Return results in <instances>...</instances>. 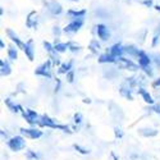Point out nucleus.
Segmentation results:
<instances>
[{
  "label": "nucleus",
  "mask_w": 160,
  "mask_h": 160,
  "mask_svg": "<svg viewBox=\"0 0 160 160\" xmlns=\"http://www.w3.org/2000/svg\"><path fill=\"white\" fill-rule=\"evenodd\" d=\"M138 64H140V67H141V69L142 68H145V67H148V65H150V63H151V55H149V54H146V52L143 51V50H140V54H138Z\"/></svg>",
  "instance_id": "obj_12"
},
{
  "label": "nucleus",
  "mask_w": 160,
  "mask_h": 160,
  "mask_svg": "<svg viewBox=\"0 0 160 160\" xmlns=\"http://www.w3.org/2000/svg\"><path fill=\"white\" fill-rule=\"evenodd\" d=\"M115 64H118V67H121L122 69H129V71H138V68H141L140 64H136V63H133L131 59H127V58H118Z\"/></svg>",
  "instance_id": "obj_4"
},
{
  "label": "nucleus",
  "mask_w": 160,
  "mask_h": 160,
  "mask_svg": "<svg viewBox=\"0 0 160 160\" xmlns=\"http://www.w3.org/2000/svg\"><path fill=\"white\" fill-rule=\"evenodd\" d=\"M0 14L4 16V8H3V7H0Z\"/></svg>",
  "instance_id": "obj_42"
},
{
  "label": "nucleus",
  "mask_w": 160,
  "mask_h": 160,
  "mask_svg": "<svg viewBox=\"0 0 160 160\" xmlns=\"http://www.w3.org/2000/svg\"><path fill=\"white\" fill-rule=\"evenodd\" d=\"M83 102H85V104H90L91 100H90V99H83Z\"/></svg>",
  "instance_id": "obj_43"
},
{
  "label": "nucleus",
  "mask_w": 160,
  "mask_h": 160,
  "mask_svg": "<svg viewBox=\"0 0 160 160\" xmlns=\"http://www.w3.org/2000/svg\"><path fill=\"white\" fill-rule=\"evenodd\" d=\"M140 133L145 137H154L158 135V131L156 129H151V128H141Z\"/></svg>",
  "instance_id": "obj_25"
},
{
  "label": "nucleus",
  "mask_w": 160,
  "mask_h": 160,
  "mask_svg": "<svg viewBox=\"0 0 160 160\" xmlns=\"http://www.w3.org/2000/svg\"><path fill=\"white\" fill-rule=\"evenodd\" d=\"M8 148L12 151H21L26 148V140L22 136H16V137H12L7 141Z\"/></svg>",
  "instance_id": "obj_1"
},
{
  "label": "nucleus",
  "mask_w": 160,
  "mask_h": 160,
  "mask_svg": "<svg viewBox=\"0 0 160 160\" xmlns=\"http://www.w3.org/2000/svg\"><path fill=\"white\" fill-rule=\"evenodd\" d=\"M0 133H2V137L3 138H8V133L4 132V129H2V132H0Z\"/></svg>",
  "instance_id": "obj_40"
},
{
  "label": "nucleus",
  "mask_w": 160,
  "mask_h": 160,
  "mask_svg": "<svg viewBox=\"0 0 160 160\" xmlns=\"http://www.w3.org/2000/svg\"><path fill=\"white\" fill-rule=\"evenodd\" d=\"M87 10L86 9H81V10H76V9H69L67 12V16H68L72 21L73 19H81V18H85Z\"/></svg>",
  "instance_id": "obj_13"
},
{
  "label": "nucleus",
  "mask_w": 160,
  "mask_h": 160,
  "mask_svg": "<svg viewBox=\"0 0 160 160\" xmlns=\"http://www.w3.org/2000/svg\"><path fill=\"white\" fill-rule=\"evenodd\" d=\"M155 9H156V10H158V12H160V3H159V4H158V5H156V8H155Z\"/></svg>",
  "instance_id": "obj_45"
},
{
  "label": "nucleus",
  "mask_w": 160,
  "mask_h": 160,
  "mask_svg": "<svg viewBox=\"0 0 160 160\" xmlns=\"http://www.w3.org/2000/svg\"><path fill=\"white\" fill-rule=\"evenodd\" d=\"M0 48H2V49H4V48H5V44H4V41H3V38L0 40Z\"/></svg>",
  "instance_id": "obj_41"
},
{
  "label": "nucleus",
  "mask_w": 160,
  "mask_h": 160,
  "mask_svg": "<svg viewBox=\"0 0 160 160\" xmlns=\"http://www.w3.org/2000/svg\"><path fill=\"white\" fill-rule=\"evenodd\" d=\"M51 67H52V62H51V59H48L45 63L37 67L35 71V74L45 77V78H51Z\"/></svg>",
  "instance_id": "obj_2"
},
{
  "label": "nucleus",
  "mask_w": 160,
  "mask_h": 160,
  "mask_svg": "<svg viewBox=\"0 0 160 160\" xmlns=\"http://www.w3.org/2000/svg\"><path fill=\"white\" fill-rule=\"evenodd\" d=\"M46 8L51 16H60L63 13V7L60 3H58L57 0H51V2L46 3Z\"/></svg>",
  "instance_id": "obj_6"
},
{
  "label": "nucleus",
  "mask_w": 160,
  "mask_h": 160,
  "mask_svg": "<svg viewBox=\"0 0 160 160\" xmlns=\"http://www.w3.org/2000/svg\"><path fill=\"white\" fill-rule=\"evenodd\" d=\"M63 32H64V31L59 27V26H54V27H52V33H54V36H55L57 38H59Z\"/></svg>",
  "instance_id": "obj_31"
},
{
  "label": "nucleus",
  "mask_w": 160,
  "mask_h": 160,
  "mask_svg": "<svg viewBox=\"0 0 160 160\" xmlns=\"http://www.w3.org/2000/svg\"><path fill=\"white\" fill-rule=\"evenodd\" d=\"M109 52H110L112 55H114L115 58H121V57H123V54H124V46H122L121 42L114 44V45L109 49Z\"/></svg>",
  "instance_id": "obj_14"
},
{
  "label": "nucleus",
  "mask_w": 160,
  "mask_h": 160,
  "mask_svg": "<svg viewBox=\"0 0 160 160\" xmlns=\"http://www.w3.org/2000/svg\"><path fill=\"white\" fill-rule=\"evenodd\" d=\"M68 2H73V3H77L78 0H68Z\"/></svg>",
  "instance_id": "obj_46"
},
{
  "label": "nucleus",
  "mask_w": 160,
  "mask_h": 160,
  "mask_svg": "<svg viewBox=\"0 0 160 160\" xmlns=\"http://www.w3.org/2000/svg\"><path fill=\"white\" fill-rule=\"evenodd\" d=\"M138 94L142 96V99L145 100V102H148V104H150V105H152L154 104V99H152V96L149 94L148 91H146L145 88H138Z\"/></svg>",
  "instance_id": "obj_19"
},
{
  "label": "nucleus",
  "mask_w": 160,
  "mask_h": 160,
  "mask_svg": "<svg viewBox=\"0 0 160 160\" xmlns=\"http://www.w3.org/2000/svg\"><path fill=\"white\" fill-rule=\"evenodd\" d=\"M26 26H27L28 28H33V30L37 28V26H38V16H37V13L35 10L28 13L27 18H26Z\"/></svg>",
  "instance_id": "obj_9"
},
{
  "label": "nucleus",
  "mask_w": 160,
  "mask_h": 160,
  "mask_svg": "<svg viewBox=\"0 0 160 160\" xmlns=\"http://www.w3.org/2000/svg\"><path fill=\"white\" fill-rule=\"evenodd\" d=\"M8 58L10 60H17L18 59V46H14V45H10L8 48Z\"/></svg>",
  "instance_id": "obj_18"
},
{
  "label": "nucleus",
  "mask_w": 160,
  "mask_h": 160,
  "mask_svg": "<svg viewBox=\"0 0 160 160\" xmlns=\"http://www.w3.org/2000/svg\"><path fill=\"white\" fill-rule=\"evenodd\" d=\"M54 48H55V50L58 51V52H65L67 50L69 49V42H60V41H55V44H54Z\"/></svg>",
  "instance_id": "obj_23"
},
{
  "label": "nucleus",
  "mask_w": 160,
  "mask_h": 160,
  "mask_svg": "<svg viewBox=\"0 0 160 160\" xmlns=\"http://www.w3.org/2000/svg\"><path fill=\"white\" fill-rule=\"evenodd\" d=\"M26 158H27L28 160H38L40 158H41V155H40L38 152H36V151L28 150L27 152H26Z\"/></svg>",
  "instance_id": "obj_27"
},
{
  "label": "nucleus",
  "mask_w": 160,
  "mask_h": 160,
  "mask_svg": "<svg viewBox=\"0 0 160 160\" xmlns=\"http://www.w3.org/2000/svg\"><path fill=\"white\" fill-rule=\"evenodd\" d=\"M60 85H62L60 79H58V78H57V86H55V92H58V91H59V88H60Z\"/></svg>",
  "instance_id": "obj_39"
},
{
  "label": "nucleus",
  "mask_w": 160,
  "mask_h": 160,
  "mask_svg": "<svg viewBox=\"0 0 160 160\" xmlns=\"http://www.w3.org/2000/svg\"><path fill=\"white\" fill-rule=\"evenodd\" d=\"M150 110H152V112H155V113L160 114V104H156V105H154V106H152V108H151Z\"/></svg>",
  "instance_id": "obj_37"
},
{
  "label": "nucleus",
  "mask_w": 160,
  "mask_h": 160,
  "mask_svg": "<svg viewBox=\"0 0 160 160\" xmlns=\"http://www.w3.org/2000/svg\"><path fill=\"white\" fill-rule=\"evenodd\" d=\"M117 59H118V58H115L114 55H112L109 51H106L105 54H101V55L99 57L98 62L101 63V64H104V63H115Z\"/></svg>",
  "instance_id": "obj_16"
},
{
  "label": "nucleus",
  "mask_w": 160,
  "mask_h": 160,
  "mask_svg": "<svg viewBox=\"0 0 160 160\" xmlns=\"http://www.w3.org/2000/svg\"><path fill=\"white\" fill-rule=\"evenodd\" d=\"M73 148H74V150L76 151H78L79 154H82V155H87V154H90V150H87V149H85V148H82V146H79V145H73Z\"/></svg>",
  "instance_id": "obj_28"
},
{
  "label": "nucleus",
  "mask_w": 160,
  "mask_h": 160,
  "mask_svg": "<svg viewBox=\"0 0 160 160\" xmlns=\"http://www.w3.org/2000/svg\"><path fill=\"white\" fill-rule=\"evenodd\" d=\"M73 67V60H69V62H67V63H63V64H60V67H59V69H58V72L59 73H64V74H67L71 69H73L72 68Z\"/></svg>",
  "instance_id": "obj_20"
},
{
  "label": "nucleus",
  "mask_w": 160,
  "mask_h": 160,
  "mask_svg": "<svg viewBox=\"0 0 160 160\" xmlns=\"http://www.w3.org/2000/svg\"><path fill=\"white\" fill-rule=\"evenodd\" d=\"M88 49L94 52V54H98V52L100 51V49H101V46H100V44H99V41L98 40H95V38H92L91 41H90V45H88Z\"/></svg>",
  "instance_id": "obj_24"
},
{
  "label": "nucleus",
  "mask_w": 160,
  "mask_h": 160,
  "mask_svg": "<svg viewBox=\"0 0 160 160\" xmlns=\"http://www.w3.org/2000/svg\"><path fill=\"white\" fill-rule=\"evenodd\" d=\"M142 5H145L146 8H152L154 7V2L152 0H142Z\"/></svg>",
  "instance_id": "obj_36"
},
{
  "label": "nucleus",
  "mask_w": 160,
  "mask_h": 160,
  "mask_svg": "<svg viewBox=\"0 0 160 160\" xmlns=\"http://www.w3.org/2000/svg\"><path fill=\"white\" fill-rule=\"evenodd\" d=\"M152 87H160V78H158V79H155V81L152 82Z\"/></svg>",
  "instance_id": "obj_38"
},
{
  "label": "nucleus",
  "mask_w": 160,
  "mask_h": 160,
  "mask_svg": "<svg viewBox=\"0 0 160 160\" xmlns=\"http://www.w3.org/2000/svg\"><path fill=\"white\" fill-rule=\"evenodd\" d=\"M95 30H96L98 37L100 40H102V41H108V40L110 38V31L108 28V26H105L102 23H99L96 27H95Z\"/></svg>",
  "instance_id": "obj_8"
},
{
  "label": "nucleus",
  "mask_w": 160,
  "mask_h": 160,
  "mask_svg": "<svg viewBox=\"0 0 160 160\" xmlns=\"http://www.w3.org/2000/svg\"><path fill=\"white\" fill-rule=\"evenodd\" d=\"M22 115H23V118L26 119V122H27L30 126H36V124H38V122H40V117H38V114L35 112V110H31V109H23L22 112Z\"/></svg>",
  "instance_id": "obj_5"
},
{
  "label": "nucleus",
  "mask_w": 160,
  "mask_h": 160,
  "mask_svg": "<svg viewBox=\"0 0 160 160\" xmlns=\"http://www.w3.org/2000/svg\"><path fill=\"white\" fill-rule=\"evenodd\" d=\"M0 73H2V76H5V77L12 73V67H10L9 62L5 59L0 60Z\"/></svg>",
  "instance_id": "obj_15"
},
{
  "label": "nucleus",
  "mask_w": 160,
  "mask_h": 160,
  "mask_svg": "<svg viewBox=\"0 0 160 160\" xmlns=\"http://www.w3.org/2000/svg\"><path fill=\"white\" fill-rule=\"evenodd\" d=\"M112 158H113L114 160H118V158H117V155H115L114 152H112Z\"/></svg>",
  "instance_id": "obj_44"
},
{
  "label": "nucleus",
  "mask_w": 160,
  "mask_h": 160,
  "mask_svg": "<svg viewBox=\"0 0 160 160\" xmlns=\"http://www.w3.org/2000/svg\"><path fill=\"white\" fill-rule=\"evenodd\" d=\"M142 69H143V72H145L146 74H148L149 77H152V76H154L152 68H151V67H150V65H148V67H145V68H142Z\"/></svg>",
  "instance_id": "obj_34"
},
{
  "label": "nucleus",
  "mask_w": 160,
  "mask_h": 160,
  "mask_svg": "<svg viewBox=\"0 0 160 160\" xmlns=\"http://www.w3.org/2000/svg\"><path fill=\"white\" fill-rule=\"evenodd\" d=\"M124 54H127L132 58H138L140 49H137L135 45H127V46H124Z\"/></svg>",
  "instance_id": "obj_17"
},
{
  "label": "nucleus",
  "mask_w": 160,
  "mask_h": 160,
  "mask_svg": "<svg viewBox=\"0 0 160 160\" xmlns=\"http://www.w3.org/2000/svg\"><path fill=\"white\" fill-rule=\"evenodd\" d=\"M5 105L8 106V108L13 112V113H18V112H22L23 110V108L21 105H17V104H14L10 99H5Z\"/></svg>",
  "instance_id": "obj_21"
},
{
  "label": "nucleus",
  "mask_w": 160,
  "mask_h": 160,
  "mask_svg": "<svg viewBox=\"0 0 160 160\" xmlns=\"http://www.w3.org/2000/svg\"><path fill=\"white\" fill-rule=\"evenodd\" d=\"M151 59H152V62H154L158 67H160V54L155 52V54H152V55H151Z\"/></svg>",
  "instance_id": "obj_33"
},
{
  "label": "nucleus",
  "mask_w": 160,
  "mask_h": 160,
  "mask_svg": "<svg viewBox=\"0 0 160 160\" xmlns=\"http://www.w3.org/2000/svg\"><path fill=\"white\" fill-rule=\"evenodd\" d=\"M23 51H24V54H26V57L28 58V60H33V58H35V48H33V40H28L27 42L24 44V46H23Z\"/></svg>",
  "instance_id": "obj_11"
},
{
  "label": "nucleus",
  "mask_w": 160,
  "mask_h": 160,
  "mask_svg": "<svg viewBox=\"0 0 160 160\" xmlns=\"http://www.w3.org/2000/svg\"><path fill=\"white\" fill-rule=\"evenodd\" d=\"M159 40H160V24L155 28V32H154V36H152V41H151V45L152 48L158 46L159 44Z\"/></svg>",
  "instance_id": "obj_26"
},
{
  "label": "nucleus",
  "mask_w": 160,
  "mask_h": 160,
  "mask_svg": "<svg viewBox=\"0 0 160 160\" xmlns=\"http://www.w3.org/2000/svg\"><path fill=\"white\" fill-rule=\"evenodd\" d=\"M119 92H121V95L122 96H124L126 99H128V100H133V96H132V91H131V87H128L127 85H122V87H121V90H119Z\"/></svg>",
  "instance_id": "obj_22"
},
{
  "label": "nucleus",
  "mask_w": 160,
  "mask_h": 160,
  "mask_svg": "<svg viewBox=\"0 0 160 160\" xmlns=\"http://www.w3.org/2000/svg\"><path fill=\"white\" fill-rule=\"evenodd\" d=\"M82 121H83L82 114H81V113H76V114H74V117H73V122H74L76 124H81V123H82Z\"/></svg>",
  "instance_id": "obj_30"
},
{
  "label": "nucleus",
  "mask_w": 160,
  "mask_h": 160,
  "mask_svg": "<svg viewBox=\"0 0 160 160\" xmlns=\"http://www.w3.org/2000/svg\"><path fill=\"white\" fill-rule=\"evenodd\" d=\"M67 76V81H68L69 83H73V81H74V71L73 69H71L68 73L65 74Z\"/></svg>",
  "instance_id": "obj_32"
},
{
  "label": "nucleus",
  "mask_w": 160,
  "mask_h": 160,
  "mask_svg": "<svg viewBox=\"0 0 160 160\" xmlns=\"http://www.w3.org/2000/svg\"><path fill=\"white\" fill-rule=\"evenodd\" d=\"M5 32H7V36L10 38V41H12L13 44H16V46H18V49H22V50H23L24 44L22 42V40L18 37V35H17L14 31H13V30H10V28H7Z\"/></svg>",
  "instance_id": "obj_10"
},
{
  "label": "nucleus",
  "mask_w": 160,
  "mask_h": 160,
  "mask_svg": "<svg viewBox=\"0 0 160 160\" xmlns=\"http://www.w3.org/2000/svg\"><path fill=\"white\" fill-rule=\"evenodd\" d=\"M68 50L72 51V52H77V51L81 50V46H79L78 44H76V42H73V41H69V49Z\"/></svg>",
  "instance_id": "obj_29"
},
{
  "label": "nucleus",
  "mask_w": 160,
  "mask_h": 160,
  "mask_svg": "<svg viewBox=\"0 0 160 160\" xmlns=\"http://www.w3.org/2000/svg\"><path fill=\"white\" fill-rule=\"evenodd\" d=\"M114 133H115V137H117V138H122V137H123V132H122L121 128L115 127V128H114Z\"/></svg>",
  "instance_id": "obj_35"
},
{
  "label": "nucleus",
  "mask_w": 160,
  "mask_h": 160,
  "mask_svg": "<svg viewBox=\"0 0 160 160\" xmlns=\"http://www.w3.org/2000/svg\"><path fill=\"white\" fill-rule=\"evenodd\" d=\"M85 23V18H81V19H73L71 23H68L63 28L64 33H68V35H72V33H77L79 30L82 28V26Z\"/></svg>",
  "instance_id": "obj_3"
},
{
  "label": "nucleus",
  "mask_w": 160,
  "mask_h": 160,
  "mask_svg": "<svg viewBox=\"0 0 160 160\" xmlns=\"http://www.w3.org/2000/svg\"><path fill=\"white\" fill-rule=\"evenodd\" d=\"M21 135L27 138L36 140L42 136V131L36 129V128H21Z\"/></svg>",
  "instance_id": "obj_7"
}]
</instances>
